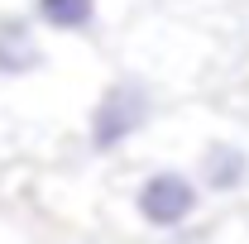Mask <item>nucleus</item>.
Listing matches in <instances>:
<instances>
[{"label":"nucleus","mask_w":249,"mask_h":244,"mask_svg":"<svg viewBox=\"0 0 249 244\" xmlns=\"http://www.w3.org/2000/svg\"><path fill=\"white\" fill-rule=\"evenodd\" d=\"M192 173L206 196H240L249 192V144L240 134H206L192 153Z\"/></svg>","instance_id":"4"},{"label":"nucleus","mask_w":249,"mask_h":244,"mask_svg":"<svg viewBox=\"0 0 249 244\" xmlns=\"http://www.w3.org/2000/svg\"><path fill=\"white\" fill-rule=\"evenodd\" d=\"M29 15L43 24L48 34H91L101 19V0H29Z\"/></svg>","instance_id":"5"},{"label":"nucleus","mask_w":249,"mask_h":244,"mask_svg":"<svg viewBox=\"0 0 249 244\" xmlns=\"http://www.w3.org/2000/svg\"><path fill=\"white\" fill-rule=\"evenodd\" d=\"M53 67L48 29L29 10H5L0 15V82H29Z\"/></svg>","instance_id":"3"},{"label":"nucleus","mask_w":249,"mask_h":244,"mask_svg":"<svg viewBox=\"0 0 249 244\" xmlns=\"http://www.w3.org/2000/svg\"><path fill=\"white\" fill-rule=\"evenodd\" d=\"M206 187L192 168H178V163H154L144 168L134 182H129V220L149 235H182L192 230L201 211H206Z\"/></svg>","instance_id":"1"},{"label":"nucleus","mask_w":249,"mask_h":244,"mask_svg":"<svg viewBox=\"0 0 249 244\" xmlns=\"http://www.w3.org/2000/svg\"><path fill=\"white\" fill-rule=\"evenodd\" d=\"M154 120V91L149 82L139 77H124V82H110L101 87L87 110V144L96 153H120L139 129H149Z\"/></svg>","instance_id":"2"}]
</instances>
